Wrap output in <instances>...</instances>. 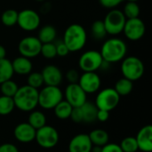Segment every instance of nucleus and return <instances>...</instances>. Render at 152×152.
<instances>
[{
  "label": "nucleus",
  "mask_w": 152,
  "mask_h": 152,
  "mask_svg": "<svg viewBox=\"0 0 152 152\" xmlns=\"http://www.w3.org/2000/svg\"><path fill=\"white\" fill-rule=\"evenodd\" d=\"M100 53L103 61L111 64L118 62L126 57L127 46L122 39L111 37L102 44Z\"/></svg>",
  "instance_id": "1"
},
{
  "label": "nucleus",
  "mask_w": 152,
  "mask_h": 152,
  "mask_svg": "<svg viewBox=\"0 0 152 152\" xmlns=\"http://www.w3.org/2000/svg\"><path fill=\"white\" fill-rule=\"evenodd\" d=\"M15 108L24 112H30L38 106V90L28 85L18 88L12 97Z\"/></svg>",
  "instance_id": "2"
},
{
  "label": "nucleus",
  "mask_w": 152,
  "mask_h": 152,
  "mask_svg": "<svg viewBox=\"0 0 152 152\" xmlns=\"http://www.w3.org/2000/svg\"><path fill=\"white\" fill-rule=\"evenodd\" d=\"M87 40V34L85 28L77 23L69 25L64 34L62 41L70 52H78L84 48Z\"/></svg>",
  "instance_id": "3"
},
{
  "label": "nucleus",
  "mask_w": 152,
  "mask_h": 152,
  "mask_svg": "<svg viewBox=\"0 0 152 152\" xmlns=\"http://www.w3.org/2000/svg\"><path fill=\"white\" fill-rule=\"evenodd\" d=\"M143 62L136 56L125 57L121 63V72L124 77L132 82L139 80L144 74Z\"/></svg>",
  "instance_id": "4"
},
{
  "label": "nucleus",
  "mask_w": 152,
  "mask_h": 152,
  "mask_svg": "<svg viewBox=\"0 0 152 152\" xmlns=\"http://www.w3.org/2000/svg\"><path fill=\"white\" fill-rule=\"evenodd\" d=\"M63 100V93L59 86H45L38 91V105L44 110H53Z\"/></svg>",
  "instance_id": "5"
},
{
  "label": "nucleus",
  "mask_w": 152,
  "mask_h": 152,
  "mask_svg": "<svg viewBox=\"0 0 152 152\" xmlns=\"http://www.w3.org/2000/svg\"><path fill=\"white\" fill-rule=\"evenodd\" d=\"M120 102V96L114 88L108 87L101 90L95 99V106L98 110L110 112L116 109Z\"/></svg>",
  "instance_id": "6"
},
{
  "label": "nucleus",
  "mask_w": 152,
  "mask_h": 152,
  "mask_svg": "<svg viewBox=\"0 0 152 152\" xmlns=\"http://www.w3.org/2000/svg\"><path fill=\"white\" fill-rule=\"evenodd\" d=\"M126 18L123 12L118 9H110L103 20L107 34L116 36L123 32Z\"/></svg>",
  "instance_id": "7"
},
{
  "label": "nucleus",
  "mask_w": 152,
  "mask_h": 152,
  "mask_svg": "<svg viewBox=\"0 0 152 152\" xmlns=\"http://www.w3.org/2000/svg\"><path fill=\"white\" fill-rule=\"evenodd\" d=\"M59 140V133L53 126L45 125L36 132L35 141L43 149L49 150L54 148L58 144Z\"/></svg>",
  "instance_id": "8"
},
{
  "label": "nucleus",
  "mask_w": 152,
  "mask_h": 152,
  "mask_svg": "<svg viewBox=\"0 0 152 152\" xmlns=\"http://www.w3.org/2000/svg\"><path fill=\"white\" fill-rule=\"evenodd\" d=\"M103 63V59L100 52L89 50L85 52L78 60V66L84 72H95L100 69Z\"/></svg>",
  "instance_id": "9"
},
{
  "label": "nucleus",
  "mask_w": 152,
  "mask_h": 152,
  "mask_svg": "<svg viewBox=\"0 0 152 152\" xmlns=\"http://www.w3.org/2000/svg\"><path fill=\"white\" fill-rule=\"evenodd\" d=\"M39 14L31 9H24L18 12L17 24L24 31H34L38 28L40 25Z\"/></svg>",
  "instance_id": "10"
},
{
  "label": "nucleus",
  "mask_w": 152,
  "mask_h": 152,
  "mask_svg": "<svg viewBox=\"0 0 152 152\" xmlns=\"http://www.w3.org/2000/svg\"><path fill=\"white\" fill-rule=\"evenodd\" d=\"M123 32L129 40L137 41L142 38L145 35L146 26L143 20L139 17L134 19H126Z\"/></svg>",
  "instance_id": "11"
},
{
  "label": "nucleus",
  "mask_w": 152,
  "mask_h": 152,
  "mask_svg": "<svg viewBox=\"0 0 152 152\" xmlns=\"http://www.w3.org/2000/svg\"><path fill=\"white\" fill-rule=\"evenodd\" d=\"M42 43L37 37H26L22 38L19 45L18 50L21 56L32 59L40 54Z\"/></svg>",
  "instance_id": "12"
},
{
  "label": "nucleus",
  "mask_w": 152,
  "mask_h": 152,
  "mask_svg": "<svg viewBox=\"0 0 152 152\" xmlns=\"http://www.w3.org/2000/svg\"><path fill=\"white\" fill-rule=\"evenodd\" d=\"M63 96L73 108L81 107L87 101L86 93L81 88L78 83L69 84L65 89Z\"/></svg>",
  "instance_id": "13"
},
{
  "label": "nucleus",
  "mask_w": 152,
  "mask_h": 152,
  "mask_svg": "<svg viewBox=\"0 0 152 152\" xmlns=\"http://www.w3.org/2000/svg\"><path fill=\"white\" fill-rule=\"evenodd\" d=\"M77 83L86 94L98 92L102 85L101 77L96 72H84L79 77Z\"/></svg>",
  "instance_id": "14"
},
{
  "label": "nucleus",
  "mask_w": 152,
  "mask_h": 152,
  "mask_svg": "<svg viewBox=\"0 0 152 152\" xmlns=\"http://www.w3.org/2000/svg\"><path fill=\"white\" fill-rule=\"evenodd\" d=\"M37 130L32 127L28 122H22L18 124L14 130V138L21 143H29L35 141Z\"/></svg>",
  "instance_id": "15"
},
{
  "label": "nucleus",
  "mask_w": 152,
  "mask_h": 152,
  "mask_svg": "<svg viewBox=\"0 0 152 152\" xmlns=\"http://www.w3.org/2000/svg\"><path fill=\"white\" fill-rule=\"evenodd\" d=\"M41 74L44 79V84H45L46 86H59L63 79L61 70L54 65L45 66L43 69Z\"/></svg>",
  "instance_id": "16"
},
{
  "label": "nucleus",
  "mask_w": 152,
  "mask_h": 152,
  "mask_svg": "<svg viewBox=\"0 0 152 152\" xmlns=\"http://www.w3.org/2000/svg\"><path fill=\"white\" fill-rule=\"evenodd\" d=\"M93 144L88 134H78L69 143V152H91Z\"/></svg>",
  "instance_id": "17"
},
{
  "label": "nucleus",
  "mask_w": 152,
  "mask_h": 152,
  "mask_svg": "<svg viewBox=\"0 0 152 152\" xmlns=\"http://www.w3.org/2000/svg\"><path fill=\"white\" fill-rule=\"evenodd\" d=\"M136 142L138 144V149L143 152L152 151V126L147 125L142 127L136 137Z\"/></svg>",
  "instance_id": "18"
},
{
  "label": "nucleus",
  "mask_w": 152,
  "mask_h": 152,
  "mask_svg": "<svg viewBox=\"0 0 152 152\" xmlns=\"http://www.w3.org/2000/svg\"><path fill=\"white\" fill-rule=\"evenodd\" d=\"M12 66L13 72L21 76L28 75L33 69V64L30 59L23 57L21 55L20 57L15 58L12 61Z\"/></svg>",
  "instance_id": "19"
},
{
  "label": "nucleus",
  "mask_w": 152,
  "mask_h": 152,
  "mask_svg": "<svg viewBox=\"0 0 152 152\" xmlns=\"http://www.w3.org/2000/svg\"><path fill=\"white\" fill-rule=\"evenodd\" d=\"M90 141L92 142L93 145L94 146H100L102 147L105 144H107L109 142V134L107 133V131L103 130V129H94L93 131L90 132V134H88Z\"/></svg>",
  "instance_id": "20"
},
{
  "label": "nucleus",
  "mask_w": 152,
  "mask_h": 152,
  "mask_svg": "<svg viewBox=\"0 0 152 152\" xmlns=\"http://www.w3.org/2000/svg\"><path fill=\"white\" fill-rule=\"evenodd\" d=\"M83 122L85 123H93L96 120V114L98 111L97 107L94 103L86 101L81 107Z\"/></svg>",
  "instance_id": "21"
},
{
  "label": "nucleus",
  "mask_w": 152,
  "mask_h": 152,
  "mask_svg": "<svg viewBox=\"0 0 152 152\" xmlns=\"http://www.w3.org/2000/svg\"><path fill=\"white\" fill-rule=\"evenodd\" d=\"M72 109H73V107L67 101L62 100L53 108V111H54L55 117L58 119L66 120V119L69 118Z\"/></svg>",
  "instance_id": "22"
},
{
  "label": "nucleus",
  "mask_w": 152,
  "mask_h": 152,
  "mask_svg": "<svg viewBox=\"0 0 152 152\" xmlns=\"http://www.w3.org/2000/svg\"><path fill=\"white\" fill-rule=\"evenodd\" d=\"M57 36L56 28L52 25H45L42 27L38 32L37 38L42 44L45 43H53Z\"/></svg>",
  "instance_id": "23"
},
{
  "label": "nucleus",
  "mask_w": 152,
  "mask_h": 152,
  "mask_svg": "<svg viewBox=\"0 0 152 152\" xmlns=\"http://www.w3.org/2000/svg\"><path fill=\"white\" fill-rule=\"evenodd\" d=\"M28 123L36 130H37L46 125V117L42 111L34 110L30 111L28 115Z\"/></svg>",
  "instance_id": "24"
},
{
  "label": "nucleus",
  "mask_w": 152,
  "mask_h": 152,
  "mask_svg": "<svg viewBox=\"0 0 152 152\" xmlns=\"http://www.w3.org/2000/svg\"><path fill=\"white\" fill-rule=\"evenodd\" d=\"M133 83L134 82H132L131 80H129L126 77H122L116 82L114 89L116 90V92L118 94V95L120 97L126 96V95L130 94L133 91V88H134Z\"/></svg>",
  "instance_id": "25"
},
{
  "label": "nucleus",
  "mask_w": 152,
  "mask_h": 152,
  "mask_svg": "<svg viewBox=\"0 0 152 152\" xmlns=\"http://www.w3.org/2000/svg\"><path fill=\"white\" fill-rule=\"evenodd\" d=\"M13 74L12 61L6 58L0 60V84L12 79Z\"/></svg>",
  "instance_id": "26"
},
{
  "label": "nucleus",
  "mask_w": 152,
  "mask_h": 152,
  "mask_svg": "<svg viewBox=\"0 0 152 152\" xmlns=\"http://www.w3.org/2000/svg\"><path fill=\"white\" fill-rule=\"evenodd\" d=\"M15 108L12 97L4 95L0 96V116H7L11 114Z\"/></svg>",
  "instance_id": "27"
},
{
  "label": "nucleus",
  "mask_w": 152,
  "mask_h": 152,
  "mask_svg": "<svg viewBox=\"0 0 152 152\" xmlns=\"http://www.w3.org/2000/svg\"><path fill=\"white\" fill-rule=\"evenodd\" d=\"M18 12L14 9H7L1 15V22L6 27H12L17 24Z\"/></svg>",
  "instance_id": "28"
},
{
  "label": "nucleus",
  "mask_w": 152,
  "mask_h": 152,
  "mask_svg": "<svg viewBox=\"0 0 152 152\" xmlns=\"http://www.w3.org/2000/svg\"><path fill=\"white\" fill-rule=\"evenodd\" d=\"M91 33H92V36L96 39L104 38L108 34H107L103 20H97L94 21L91 26Z\"/></svg>",
  "instance_id": "29"
},
{
  "label": "nucleus",
  "mask_w": 152,
  "mask_h": 152,
  "mask_svg": "<svg viewBox=\"0 0 152 152\" xmlns=\"http://www.w3.org/2000/svg\"><path fill=\"white\" fill-rule=\"evenodd\" d=\"M19 88V86L16 82H14L12 79H9L2 84H0V92L2 95L8 96V97H13L16 94L17 90Z\"/></svg>",
  "instance_id": "30"
},
{
  "label": "nucleus",
  "mask_w": 152,
  "mask_h": 152,
  "mask_svg": "<svg viewBox=\"0 0 152 152\" xmlns=\"http://www.w3.org/2000/svg\"><path fill=\"white\" fill-rule=\"evenodd\" d=\"M140 12V6L137 2H127L124 7L123 13L126 19H134L139 17Z\"/></svg>",
  "instance_id": "31"
},
{
  "label": "nucleus",
  "mask_w": 152,
  "mask_h": 152,
  "mask_svg": "<svg viewBox=\"0 0 152 152\" xmlns=\"http://www.w3.org/2000/svg\"><path fill=\"white\" fill-rule=\"evenodd\" d=\"M119 146L123 152H136L139 150L136 139L135 137L133 136H128L124 138L121 141Z\"/></svg>",
  "instance_id": "32"
},
{
  "label": "nucleus",
  "mask_w": 152,
  "mask_h": 152,
  "mask_svg": "<svg viewBox=\"0 0 152 152\" xmlns=\"http://www.w3.org/2000/svg\"><path fill=\"white\" fill-rule=\"evenodd\" d=\"M27 82L28 86L38 90L44 85V79L41 72H30L28 76Z\"/></svg>",
  "instance_id": "33"
},
{
  "label": "nucleus",
  "mask_w": 152,
  "mask_h": 152,
  "mask_svg": "<svg viewBox=\"0 0 152 152\" xmlns=\"http://www.w3.org/2000/svg\"><path fill=\"white\" fill-rule=\"evenodd\" d=\"M40 54H42L44 58L49 59V60L55 58L57 56L55 44L53 42V43H45V44H42Z\"/></svg>",
  "instance_id": "34"
},
{
  "label": "nucleus",
  "mask_w": 152,
  "mask_h": 152,
  "mask_svg": "<svg viewBox=\"0 0 152 152\" xmlns=\"http://www.w3.org/2000/svg\"><path fill=\"white\" fill-rule=\"evenodd\" d=\"M55 47H56V53L58 56L61 57H65L66 55H68L69 53V51L68 49V47L66 46V45L64 44V42L61 41H58L55 44Z\"/></svg>",
  "instance_id": "35"
},
{
  "label": "nucleus",
  "mask_w": 152,
  "mask_h": 152,
  "mask_svg": "<svg viewBox=\"0 0 152 152\" xmlns=\"http://www.w3.org/2000/svg\"><path fill=\"white\" fill-rule=\"evenodd\" d=\"M69 118L75 122V123H81L83 122V115H82V110L80 107L73 108Z\"/></svg>",
  "instance_id": "36"
},
{
  "label": "nucleus",
  "mask_w": 152,
  "mask_h": 152,
  "mask_svg": "<svg viewBox=\"0 0 152 152\" xmlns=\"http://www.w3.org/2000/svg\"><path fill=\"white\" fill-rule=\"evenodd\" d=\"M79 73L77 72V70L71 69L67 71L66 73V78L69 81V84H73V83H77L78 79H79Z\"/></svg>",
  "instance_id": "37"
},
{
  "label": "nucleus",
  "mask_w": 152,
  "mask_h": 152,
  "mask_svg": "<svg viewBox=\"0 0 152 152\" xmlns=\"http://www.w3.org/2000/svg\"><path fill=\"white\" fill-rule=\"evenodd\" d=\"M124 0H99L100 4L107 9H114Z\"/></svg>",
  "instance_id": "38"
},
{
  "label": "nucleus",
  "mask_w": 152,
  "mask_h": 152,
  "mask_svg": "<svg viewBox=\"0 0 152 152\" xmlns=\"http://www.w3.org/2000/svg\"><path fill=\"white\" fill-rule=\"evenodd\" d=\"M101 152H123L121 150L119 144L117 143H110L108 142L104 146L102 147V151Z\"/></svg>",
  "instance_id": "39"
},
{
  "label": "nucleus",
  "mask_w": 152,
  "mask_h": 152,
  "mask_svg": "<svg viewBox=\"0 0 152 152\" xmlns=\"http://www.w3.org/2000/svg\"><path fill=\"white\" fill-rule=\"evenodd\" d=\"M0 152H19V150L14 144L6 142L0 145Z\"/></svg>",
  "instance_id": "40"
},
{
  "label": "nucleus",
  "mask_w": 152,
  "mask_h": 152,
  "mask_svg": "<svg viewBox=\"0 0 152 152\" xmlns=\"http://www.w3.org/2000/svg\"><path fill=\"white\" fill-rule=\"evenodd\" d=\"M110 118V112L102 110H98L96 114V120L100 122H106Z\"/></svg>",
  "instance_id": "41"
},
{
  "label": "nucleus",
  "mask_w": 152,
  "mask_h": 152,
  "mask_svg": "<svg viewBox=\"0 0 152 152\" xmlns=\"http://www.w3.org/2000/svg\"><path fill=\"white\" fill-rule=\"evenodd\" d=\"M5 56H6V50L2 45H0V60L6 58Z\"/></svg>",
  "instance_id": "42"
},
{
  "label": "nucleus",
  "mask_w": 152,
  "mask_h": 152,
  "mask_svg": "<svg viewBox=\"0 0 152 152\" xmlns=\"http://www.w3.org/2000/svg\"><path fill=\"white\" fill-rule=\"evenodd\" d=\"M101 151H102V147L93 145L92 150H91V152H101Z\"/></svg>",
  "instance_id": "43"
},
{
  "label": "nucleus",
  "mask_w": 152,
  "mask_h": 152,
  "mask_svg": "<svg viewBox=\"0 0 152 152\" xmlns=\"http://www.w3.org/2000/svg\"><path fill=\"white\" fill-rule=\"evenodd\" d=\"M126 2H138L139 0H126Z\"/></svg>",
  "instance_id": "44"
},
{
  "label": "nucleus",
  "mask_w": 152,
  "mask_h": 152,
  "mask_svg": "<svg viewBox=\"0 0 152 152\" xmlns=\"http://www.w3.org/2000/svg\"><path fill=\"white\" fill-rule=\"evenodd\" d=\"M37 2H43V1H45V0H36Z\"/></svg>",
  "instance_id": "45"
}]
</instances>
